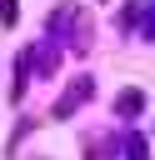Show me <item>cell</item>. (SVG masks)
Instances as JSON below:
<instances>
[{
    "mask_svg": "<svg viewBox=\"0 0 155 160\" xmlns=\"http://www.w3.org/2000/svg\"><path fill=\"white\" fill-rule=\"evenodd\" d=\"M140 105H145V100H140V90H125V95L115 100V110H120V115H135Z\"/></svg>",
    "mask_w": 155,
    "mask_h": 160,
    "instance_id": "1",
    "label": "cell"
},
{
    "mask_svg": "<svg viewBox=\"0 0 155 160\" xmlns=\"http://www.w3.org/2000/svg\"><path fill=\"white\" fill-rule=\"evenodd\" d=\"M130 160H145V145H140V140L130 145Z\"/></svg>",
    "mask_w": 155,
    "mask_h": 160,
    "instance_id": "2",
    "label": "cell"
},
{
    "mask_svg": "<svg viewBox=\"0 0 155 160\" xmlns=\"http://www.w3.org/2000/svg\"><path fill=\"white\" fill-rule=\"evenodd\" d=\"M150 35H155V20H150Z\"/></svg>",
    "mask_w": 155,
    "mask_h": 160,
    "instance_id": "3",
    "label": "cell"
}]
</instances>
